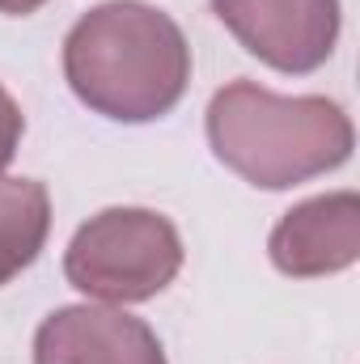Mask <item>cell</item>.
Returning <instances> with one entry per match:
<instances>
[{
	"mask_svg": "<svg viewBox=\"0 0 360 364\" xmlns=\"http://www.w3.org/2000/svg\"><path fill=\"white\" fill-rule=\"evenodd\" d=\"M64 77L93 114L149 123L182 102L191 47L170 13L144 0H106L68 30Z\"/></svg>",
	"mask_w": 360,
	"mask_h": 364,
	"instance_id": "cell-1",
	"label": "cell"
},
{
	"mask_svg": "<svg viewBox=\"0 0 360 364\" xmlns=\"http://www.w3.org/2000/svg\"><path fill=\"white\" fill-rule=\"evenodd\" d=\"M212 153L250 186L288 191L339 170L352 157V119L331 97H280L233 81L208 102Z\"/></svg>",
	"mask_w": 360,
	"mask_h": 364,
	"instance_id": "cell-2",
	"label": "cell"
},
{
	"mask_svg": "<svg viewBox=\"0 0 360 364\" xmlns=\"http://www.w3.org/2000/svg\"><path fill=\"white\" fill-rule=\"evenodd\" d=\"M182 272L179 229L149 208H106L90 216L64 255V275L77 292L110 305H132L166 292Z\"/></svg>",
	"mask_w": 360,
	"mask_h": 364,
	"instance_id": "cell-3",
	"label": "cell"
},
{
	"mask_svg": "<svg viewBox=\"0 0 360 364\" xmlns=\"http://www.w3.org/2000/svg\"><path fill=\"white\" fill-rule=\"evenodd\" d=\"M225 30L275 73L322 68L339 38V0H212Z\"/></svg>",
	"mask_w": 360,
	"mask_h": 364,
	"instance_id": "cell-4",
	"label": "cell"
},
{
	"mask_svg": "<svg viewBox=\"0 0 360 364\" xmlns=\"http://www.w3.org/2000/svg\"><path fill=\"white\" fill-rule=\"evenodd\" d=\"M271 263L292 279L348 272L360 259V199L356 191H335L305 199L280 216L271 229Z\"/></svg>",
	"mask_w": 360,
	"mask_h": 364,
	"instance_id": "cell-5",
	"label": "cell"
},
{
	"mask_svg": "<svg viewBox=\"0 0 360 364\" xmlns=\"http://www.w3.org/2000/svg\"><path fill=\"white\" fill-rule=\"evenodd\" d=\"M34 364H166V352L149 322L123 309L64 305L38 326Z\"/></svg>",
	"mask_w": 360,
	"mask_h": 364,
	"instance_id": "cell-6",
	"label": "cell"
},
{
	"mask_svg": "<svg viewBox=\"0 0 360 364\" xmlns=\"http://www.w3.org/2000/svg\"><path fill=\"white\" fill-rule=\"evenodd\" d=\"M51 229V195L38 178H0V288L26 272Z\"/></svg>",
	"mask_w": 360,
	"mask_h": 364,
	"instance_id": "cell-7",
	"label": "cell"
},
{
	"mask_svg": "<svg viewBox=\"0 0 360 364\" xmlns=\"http://www.w3.org/2000/svg\"><path fill=\"white\" fill-rule=\"evenodd\" d=\"M21 132H26L21 106L13 102V93L0 85V170L13 161V153H17V144H21Z\"/></svg>",
	"mask_w": 360,
	"mask_h": 364,
	"instance_id": "cell-8",
	"label": "cell"
},
{
	"mask_svg": "<svg viewBox=\"0 0 360 364\" xmlns=\"http://www.w3.org/2000/svg\"><path fill=\"white\" fill-rule=\"evenodd\" d=\"M47 0H0V13H9V17H26V13H34V9H43Z\"/></svg>",
	"mask_w": 360,
	"mask_h": 364,
	"instance_id": "cell-9",
	"label": "cell"
}]
</instances>
